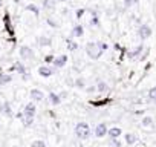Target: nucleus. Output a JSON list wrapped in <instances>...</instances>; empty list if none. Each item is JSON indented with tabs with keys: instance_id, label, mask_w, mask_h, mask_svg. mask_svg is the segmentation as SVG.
Listing matches in <instances>:
<instances>
[{
	"instance_id": "nucleus-1",
	"label": "nucleus",
	"mask_w": 156,
	"mask_h": 147,
	"mask_svg": "<svg viewBox=\"0 0 156 147\" xmlns=\"http://www.w3.org/2000/svg\"><path fill=\"white\" fill-rule=\"evenodd\" d=\"M86 54H87L92 60H98V58L101 57V54H103V51H101L98 41H89V43L86 45Z\"/></svg>"
},
{
	"instance_id": "nucleus-33",
	"label": "nucleus",
	"mask_w": 156,
	"mask_h": 147,
	"mask_svg": "<svg viewBox=\"0 0 156 147\" xmlns=\"http://www.w3.org/2000/svg\"><path fill=\"white\" fill-rule=\"evenodd\" d=\"M98 25H100L98 17H92V20H90V26H98Z\"/></svg>"
},
{
	"instance_id": "nucleus-10",
	"label": "nucleus",
	"mask_w": 156,
	"mask_h": 147,
	"mask_svg": "<svg viewBox=\"0 0 156 147\" xmlns=\"http://www.w3.org/2000/svg\"><path fill=\"white\" fill-rule=\"evenodd\" d=\"M0 112H2L5 117H12V109H11V103L9 101H3L0 104Z\"/></svg>"
},
{
	"instance_id": "nucleus-12",
	"label": "nucleus",
	"mask_w": 156,
	"mask_h": 147,
	"mask_svg": "<svg viewBox=\"0 0 156 147\" xmlns=\"http://www.w3.org/2000/svg\"><path fill=\"white\" fill-rule=\"evenodd\" d=\"M29 95H31V98H32L35 103H40V101L44 100V94H43L40 89H32V91L29 92Z\"/></svg>"
},
{
	"instance_id": "nucleus-5",
	"label": "nucleus",
	"mask_w": 156,
	"mask_h": 147,
	"mask_svg": "<svg viewBox=\"0 0 156 147\" xmlns=\"http://www.w3.org/2000/svg\"><path fill=\"white\" fill-rule=\"evenodd\" d=\"M14 69L17 70V74H20V75H22V78H23V80H29L28 70H26V67H25V64H23L22 61H16V64H14Z\"/></svg>"
},
{
	"instance_id": "nucleus-19",
	"label": "nucleus",
	"mask_w": 156,
	"mask_h": 147,
	"mask_svg": "<svg viewBox=\"0 0 156 147\" xmlns=\"http://www.w3.org/2000/svg\"><path fill=\"white\" fill-rule=\"evenodd\" d=\"M57 5V0H43V8L44 9H54Z\"/></svg>"
},
{
	"instance_id": "nucleus-26",
	"label": "nucleus",
	"mask_w": 156,
	"mask_h": 147,
	"mask_svg": "<svg viewBox=\"0 0 156 147\" xmlns=\"http://www.w3.org/2000/svg\"><path fill=\"white\" fill-rule=\"evenodd\" d=\"M22 121H23V126H25V127H29V126H32V123H34V118H31V117H25Z\"/></svg>"
},
{
	"instance_id": "nucleus-27",
	"label": "nucleus",
	"mask_w": 156,
	"mask_h": 147,
	"mask_svg": "<svg viewBox=\"0 0 156 147\" xmlns=\"http://www.w3.org/2000/svg\"><path fill=\"white\" fill-rule=\"evenodd\" d=\"M135 5H138V0H124L126 8H130V6H135Z\"/></svg>"
},
{
	"instance_id": "nucleus-24",
	"label": "nucleus",
	"mask_w": 156,
	"mask_h": 147,
	"mask_svg": "<svg viewBox=\"0 0 156 147\" xmlns=\"http://www.w3.org/2000/svg\"><path fill=\"white\" fill-rule=\"evenodd\" d=\"M26 11H29V13H34L35 16L40 13L38 6H37V5H34V3H29V5H26Z\"/></svg>"
},
{
	"instance_id": "nucleus-4",
	"label": "nucleus",
	"mask_w": 156,
	"mask_h": 147,
	"mask_svg": "<svg viewBox=\"0 0 156 147\" xmlns=\"http://www.w3.org/2000/svg\"><path fill=\"white\" fill-rule=\"evenodd\" d=\"M54 74H55V67H51V66H48V64H43V66L38 67V75H40V77L48 78V77L54 75Z\"/></svg>"
},
{
	"instance_id": "nucleus-7",
	"label": "nucleus",
	"mask_w": 156,
	"mask_h": 147,
	"mask_svg": "<svg viewBox=\"0 0 156 147\" xmlns=\"http://www.w3.org/2000/svg\"><path fill=\"white\" fill-rule=\"evenodd\" d=\"M66 63H67V55H64V54H63V55L55 57L52 64H54V67H55V69H60V67H64V66H66Z\"/></svg>"
},
{
	"instance_id": "nucleus-18",
	"label": "nucleus",
	"mask_w": 156,
	"mask_h": 147,
	"mask_svg": "<svg viewBox=\"0 0 156 147\" xmlns=\"http://www.w3.org/2000/svg\"><path fill=\"white\" fill-rule=\"evenodd\" d=\"M83 34H84V29H83L81 25H75L73 26V29H72V35L73 37H83Z\"/></svg>"
},
{
	"instance_id": "nucleus-39",
	"label": "nucleus",
	"mask_w": 156,
	"mask_h": 147,
	"mask_svg": "<svg viewBox=\"0 0 156 147\" xmlns=\"http://www.w3.org/2000/svg\"><path fill=\"white\" fill-rule=\"evenodd\" d=\"M58 2H66V0H58Z\"/></svg>"
},
{
	"instance_id": "nucleus-15",
	"label": "nucleus",
	"mask_w": 156,
	"mask_h": 147,
	"mask_svg": "<svg viewBox=\"0 0 156 147\" xmlns=\"http://www.w3.org/2000/svg\"><path fill=\"white\" fill-rule=\"evenodd\" d=\"M107 135L110 136V139H112V138H119V136L122 135V130H121L119 127H110L109 132H107Z\"/></svg>"
},
{
	"instance_id": "nucleus-40",
	"label": "nucleus",
	"mask_w": 156,
	"mask_h": 147,
	"mask_svg": "<svg viewBox=\"0 0 156 147\" xmlns=\"http://www.w3.org/2000/svg\"><path fill=\"white\" fill-rule=\"evenodd\" d=\"M14 2H16V3H19V0H14Z\"/></svg>"
},
{
	"instance_id": "nucleus-35",
	"label": "nucleus",
	"mask_w": 156,
	"mask_h": 147,
	"mask_svg": "<svg viewBox=\"0 0 156 147\" xmlns=\"http://www.w3.org/2000/svg\"><path fill=\"white\" fill-rule=\"evenodd\" d=\"M84 13H86V11H84V9H78V11H76V17H78V19H81V17H83V14H84Z\"/></svg>"
},
{
	"instance_id": "nucleus-38",
	"label": "nucleus",
	"mask_w": 156,
	"mask_h": 147,
	"mask_svg": "<svg viewBox=\"0 0 156 147\" xmlns=\"http://www.w3.org/2000/svg\"><path fill=\"white\" fill-rule=\"evenodd\" d=\"M3 6V2H2V0H0V8H2Z\"/></svg>"
},
{
	"instance_id": "nucleus-36",
	"label": "nucleus",
	"mask_w": 156,
	"mask_h": 147,
	"mask_svg": "<svg viewBox=\"0 0 156 147\" xmlns=\"http://www.w3.org/2000/svg\"><path fill=\"white\" fill-rule=\"evenodd\" d=\"M97 91V86H90V88H87V92L89 94H92V92H95Z\"/></svg>"
},
{
	"instance_id": "nucleus-22",
	"label": "nucleus",
	"mask_w": 156,
	"mask_h": 147,
	"mask_svg": "<svg viewBox=\"0 0 156 147\" xmlns=\"http://www.w3.org/2000/svg\"><path fill=\"white\" fill-rule=\"evenodd\" d=\"M38 45L40 46H51L52 45V40L49 37H40L38 38Z\"/></svg>"
},
{
	"instance_id": "nucleus-11",
	"label": "nucleus",
	"mask_w": 156,
	"mask_h": 147,
	"mask_svg": "<svg viewBox=\"0 0 156 147\" xmlns=\"http://www.w3.org/2000/svg\"><path fill=\"white\" fill-rule=\"evenodd\" d=\"M145 51V48L142 46V45H139V46H136L133 51H130V52H127V57L129 58H139L141 55H142V52Z\"/></svg>"
},
{
	"instance_id": "nucleus-17",
	"label": "nucleus",
	"mask_w": 156,
	"mask_h": 147,
	"mask_svg": "<svg viewBox=\"0 0 156 147\" xmlns=\"http://www.w3.org/2000/svg\"><path fill=\"white\" fill-rule=\"evenodd\" d=\"M124 139H126V142H127L129 145H133V144L138 141V136H136L135 133H126V135H124Z\"/></svg>"
},
{
	"instance_id": "nucleus-21",
	"label": "nucleus",
	"mask_w": 156,
	"mask_h": 147,
	"mask_svg": "<svg viewBox=\"0 0 156 147\" xmlns=\"http://www.w3.org/2000/svg\"><path fill=\"white\" fill-rule=\"evenodd\" d=\"M66 45H67V49H69V51H76V49H78V43L73 41L72 38H67V40H66Z\"/></svg>"
},
{
	"instance_id": "nucleus-6",
	"label": "nucleus",
	"mask_w": 156,
	"mask_h": 147,
	"mask_svg": "<svg viewBox=\"0 0 156 147\" xmlns=\"http://www.w3.org/2000/svg\"><path fill=\"white\" fill-rule=\"evenodd\" d=\"M138 35H139V38H142V40L148 38V37L151 35V28H150L148 25H141L139 29H138Z\"/></svg>"
},
{
	"instance_id": "nucleus-23",
	"label": "nucleus",
	"mask_w": 156,
	"mask_h": 147,
	"mask_svg": "<svg viewBox=\"0 0 156 147\" xmlns=\"http://www.w3.org/2000/svg\"><path fill=\"white\" fill-rule=\"evenodd\" d=\"M97 91L98 92H107L109 91V86H107V83H104V81H98V84H97Z\"/></svg>"
},
{
	"instance_id": "nucleus-31",
	"label": "nucleus",
	"mask_w": 156,
	"mask_h": 147,
	"mask_svg": "<svg viewBox=\"0 0 156 147\" xmlns=\"http://www.w3.org/2000/svg\"><path fill=\"white\" fill-rule=\"evenodd\" d=\"M54 58H55L54 55H46V57H44V63H46V64H49V63H54Z\"/></svg>"
},
{
	"instance_id": "nucleus-34",
	"label": "nucleus",
	"mask_w": 156,
	"mask_h": 147,
	"mask_svg": "<svg viewBox=\"0 0 156 147\" xmlns=\"http://www.w3.org/2000/svg\"><path fill=\"white\" fill-rule=\"evenodd\" d=\"M98 45H100V48H101V51H103V52H104V51H107V48H109V46H107V43H103V41H98Z\"/></svg>"
},
{
	"instance_id": "nucleus-2",
	"label": "nucleus",
	"mask_w": 156,
	"mask_h": 147,
	"mask_svg": "<svg viewBox=\"0 0 156 147\" xmlns=\"http://www.w3.org/2000/svg\"><path fill=\"white\" fill-rule=\"evenodd\" d=\"M75 135L80 139H87L90 136V127L87 123H78L75 126Z\"/></svg>"
},
{
	"instance_id": "nucleus-32",
	"label": "nucleus",
	"mask_w": 156,
	"mask_h": 147,
	"mask_svg": "<svg viewBox=\"0 0 156 147\" xmlns=\"http://www.w3.org/2000/svg\"><path fill=\"white\" fill-rule=\"evenodd\" d=\"M109 103V100H101V101H92V104L94 106H103V104H107Z\"/></svg>"
},
{
	"instance_id": "nucleus-14",
	"label": "nucleus",
	"mask_w": 156,
	"mask_h": 147,
	"mask_svg": "<svg viewBox=\"0 0 156 147\" xmlns=\"http://www.w3.org/2000/svg\"><path fill=\"white\" fill-rule=\"evenodd\" d=\"M11 80H12V75H9L6 72H0V86H6L8 83H11Z\"/></svg>"
},
{
	"instance_id": "nucleus-3",
	"label": "nucleus",
	"mask_w": 156,
	"mask_h": 147,
	"mask_svg": "<svg viewBox=\"0 0 156 147\" xmlns=\"http://www.w3.org/2000/svg\"><path fill=\"white\" fill-rule=\"evenodd\" d=\"M19 54H20V58L22 60H32L34 58V51L29 46H20Z\"/></svg>"
},
{
	"instance_id": "nucleus-28",
	"label": "nucleus",
	"mask_w": 156,
	"mask_h": 147,
	"mask_svg": "<svg viewBox=\"0 0 156 147\" xmlns=\"http://www.w3.org/2000/svg\"><path fill=\"white\" fill-rule=\"evenodd\" d=\"M148 97H150V100L156 101V86H154V88H151V89L148 91Z\"/></svg>"
},
{
	"instance_id": "nucleus-30",
	"label": "nucleus",
	"mask_w": 156,
	"mask_h": 147,
	"mask_svg": "<svg viewBox=\"0 0 156 147\" xmlns=\"http://www.w3.org/2000/svg\"><path fill=\"white\" fill-rule=\"evenodd\" d=\"M46 22H48V25H49L51 28H57V26H58V25H57V22H55L54 19H51V17H48V19H46Z\"/></svg>"
},
{
	"instance_id": "nucleus-16",
	"label": "nucleus",
	"mask_w": 156,
	"mask_h": 147,
	"mask_svg": "<svg viewBox=\"0 0 156 147\" xmlns=\"http://www.w3.org/2000/svg\"><path fill=\"white\" fill-rule=\"evenodd\" d=\"M49 103H51L52 106H58V104L61 103L60 95H58V94H55V92H51V94H49Z\"/></svg>"
},
{
	"instance_id": "nucleus-37",
	"label": "nucleus",
	"mask_w": 156,
	"mask_h": 147,
	"mask_svg": "<svg viewBox=\"0 0 156 147\" xmlns=\"http://www.w3.org/2000/svg\"><path fill=\"white\" fill-rule=\"evenodd\" d=\"M58 95H60V98H61V100H64V98L67 97V92H61V94H58Z\"/></svg>"
},
{
	"instance_id": "nucleus-9",
	"label": "nucleus",
	"mask_w": 156,
	"mask_h": 147,
	"mask_svg": "<svg viewBox=\"0 0 156 147\" xmlns=\"http://www.w3.org/2000/svg\"><path fill=\"white\" fill-rule=\"evenodd\" d=\"M35 112H37V107H35V104H34L32 101L28 103V104L25 106V109H23L25 117H31V118H34V117H35Z\"/></svg>"
},
{
	"instance_id": "nucleus-20",
	"label": "nucleus",
	"mask_w": 156,
	"mask_h": 147,
	"mask_svg": "<svg viewBox=\"0 0 156 147\" xmlns=\"http://www.w3.org/2000/svg\"><path fill=\"white\" fill-rule=\"evenodd\" d=\"M76 89H84L86 88V80L84 78H81V77H78V78H75V84H73Z\"/></svg>"
},
{
	"instance_id": "nucleus-29",
	"label": "nucleus",
	"mask_w": 156,
	"mask_h": 147,
	"mask_svg": "<svg viewBox=\"0 0 156 147\" xmlns=\"http://www.w3.org/2000/svg\"><path fill=\"white\" fill-rule=\"evenodd\" d=\"M110 144H112L113 147H122V144H121V141H119L118 138H112V139H110Z\"/></svg>"
},
{
	"instance_id": "nucleus-8",
	"label": "nucleus",
	"mask_w": 156,
	"mask_h": 147,
	"mask_svg": "<svg viewBox=\"0 0 156 147\" xmlns=\"http://www.w3.org/2000/svg\"><path fill=\"white\" fill-rule=\"evenodd\" d=\"M107 132H109V129H107L106 123H100V124H97V127H95V136L103 138V136L107 135Z\"/></svg>"
},
{
	"instance_id": "nucleus-25",
	"label": "nucleus",
	"mask_w": 156,
	"mask_h": 147,
	"mask_svg": "<svg viewBox=\"0 0 156 147\" xmlns=\"http://www.w3.org/2000/svg\"><path fill=\"white\" fill-rule=\"evenodd\" d=\"M31 147H46V142L41 141V139H35L31 142Z\"/></svg>"
},
{
	"instance_id": "nucleus-13",
	"label": "nucleus",
	"mask_w": 156,
	"mask_h": 147,
	"mask_svg": "<svg viewBox=\"0 0 156 147\" xmlns=\"http://www.w3.org/2000/svg\"><path fill=\"white\" fill-rule=\"evenodd\" d=\"M141 126H142L144 129H153V127H154V124H153V118L148 117V115H145V117L141 120Z\"/></svg>"
}]
</instances>
